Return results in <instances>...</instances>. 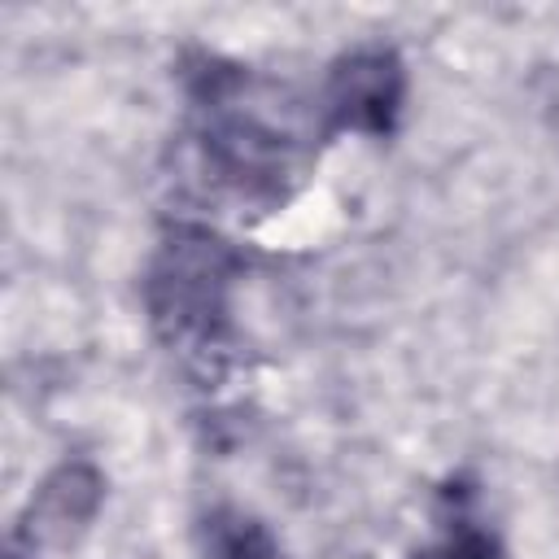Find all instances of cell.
Masks as SVG:
<instances>
[{"mask_svg": "<svg viewBox=\"0 0 559 559\" xmlns=\"http://www.w3.org/2000/svg\"><path fill=\"white\" fill-rule=\"evenodd\" d=\"M183 140L205 188L240 210H280L310 175L319 140H328L319 105L301 109L280 79L214 52L183 66Z\"/></svg>", "mask_w": 559, "mask_h": 559, "instance_id": "obj_1", "label": "cell"}, {"mask_svg": "<svg viewBox=\"0 0 559 559\" xmlns=\"http://www.w3.org/2000/svg\"><path fill=\"white\" fill-rule=\"evenodd\" d=\"M245 280V249L205 223H166L140 280L153 336L205 384L231 367V297Z\"/></svg>", "mask_w": 559, "mask_h": 559, "instance_id": "obj_2", "label": "cell"}, {"mask_svg": "<svg viewBox=\"0 0 559 559\" xmlns=\"http://www.w3.org/2000/svg\"><path fill=\"white\" fill-rule=\"evenodd\" d=\"M328 135H371L384 140L397 131L406 109V66L389 44H358L328 66V79L314 96Z\"/></svg>", "mask_w": 559, "mask_h": 559, "instance_id": "obj_3", "label": "cell"}, {"mask_svg": "<svg viewBox=\"0 0 559 559\" xmlns=\"http://www.w3.org/2000/svg\"><path fill=\"white\" fill-rule=\"evenodd\" d=\"M105 498V476L92 463H61L39 480L31 493L22 520H17V542L44 546V542H70L83 533Z\"/></svg>", "mask_w": 559, "mask_h": 559, "instance_id": "obj_4", "label": "cell"}, {"mask_svg": "<svg viewBox=\"0 0 559 559\" xmlns=\"http://www.w3.org/2000/svg\"><path fill=\"white\" fill-rule=\"evenodd\" d=\"M197 559H284L280 537L262 515L236 502H214L192 524Z\"/></svg>", "mask_w": 559, "mask_h": 559, "instance_id": "obj_5", "label": "cell"}, {"mask_svg": "<svg viewBox=\"0 0 559 559\" xmlns=\"http://www.w3.org/2000/svg\"><path fill=\"white\" fill-rule=\"evenodd\" d=\"M406 559H507V550L493 528H485L467 507H454V515L437 528V537L415 546Z\"/></svg>", "mask_w": 559, "mask_h": 559, "instance_id": "obj_6", "label": "cell"}, {"mask_svg": "<svg viewBox=\"0 0 559 559\" xmlns=\"http://www.w3.org/2000/svg\"><path fill=\"white\" fill-rule=\"evenodd\" d=\"M4 559H26V555H17V550H9V555H4Z\"/></svg>", "mask_w": 559, "mask_h": 559, "instance_id": "obj_7", "label": "cell"}]
</instances>
